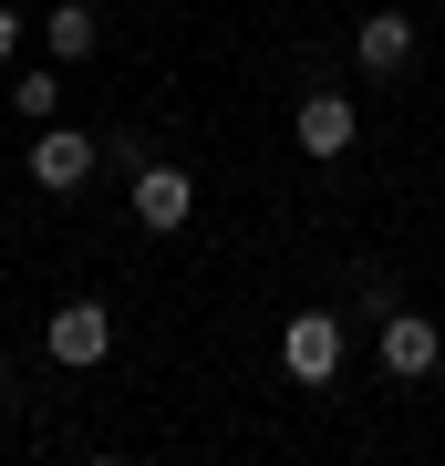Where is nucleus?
Listing matches in <instances>:
<instances>
[{
  "label": "nucleus",
  "instance_id": "obj_2",
  "mask_svg": "<svg viewBox=\"0 0 445 466\" xmlns=\"http://www.w3.org/2000/svg\"><path fill=\"white\" fill-rule=\"evenodd\" d=\"M280 363H290V383H331L342 373V311H290Z\"/></svg>",
  "mask_w": 445,
  "mask_h": 466
},
{
  "label": "nucleus",
  "instance_id": "obj_4",
  "mask_svg": "<svg viewBox=\"0 0 445 466\" xmlns=\"http://www.w3.org/2000/svg\"><path fill=\"white\" fill-rule=\"evenodd\" d=\"M187 218H197V177L187 167H135V228H187Z\"/></svg>",
  "mask_w": 445,
  "mask_h": 466
},
{
  "label": "nucleus",
  "instance_id": "obj_1",
  "mask_svg": "<svg viewBox=\"0 0 445 466\" xmlns=\"http://www.w3.org/2000/svg\"><path fill=\"white\" fill-rule=\"evenodd\" d=\"M42 352L73 363V373H94L104 352H115V311H104V300H63V311L42 321Z\"/></svg>",
  "mask_w": 445,
  "mask_h": 466
},
{
  "label": "nucleus",
  "instance_id": "obj_6",
  "mask_svg": "<svg viewBox=\"0 0 445 466\" xmlns=\"http://www.w3.org/2000/svg\"><path fill=\"white\" fill-rule=\"evenodd\" d=\"M94 156H104L94 135H73V125H42V135H32V187H52V198H73V187L94 177Z\"/></svg>",
  "mask_w": 445,
  "mask_h": 466
},
{
  "label": "nucleus",
  "instance_id": "obj_5",
  "mask_svg": "<svg viewBox=\"0 0 445 466\" xmlns=\"http://www.w3.org/2000/svg\"><path fill=\"white\" fill-rule=\"evenodd\" d=\"M352 135H363V115H352L342 94H300V115H290V146H300V156L331 167V156H352Z\"/></svg>",
  "mask_w": 445,
  "mask_h": 466
},
{
  "label": "nucleus",
  "instance_id": "obj_10",
  "mask_svg": "<svg viewBox=\"0 0 445 466\" xmlns=\"http://www.w3.org/2000/svg\"><path fill=\"white\" fill-rule=\"evenodd\" d=\"M11 52H21V21H11V11H0V63H11Z\"/></svg>",
  "mask_w": 445,
  "mask_h": 466
},
{
  "label": "nucleus",
  "instance_id": "obj_8",
  "mask_svg": "<svg viewBox=\"0 0 445 466\" xmlns=\"http://www.w3.org/2000/svg\"><path fill=\"white\" fill-rule=\"evenodd\" d=\"M11 104H21V125H52L63 115V73H11Z\"/></svg>",
  "mask_w": 445,
  "mask_h": 466
},
{
  "label": "nucleus",
  "instance_id": "obj_7",
  "mask_svg": "<svg viewBox=\"0 0 445 466\" xmlns=\"http://www.w3.org/2000/svg\"><path fill=\"white\" fill-rule=\"evenodd\" d=\"M352 63H363V73H414V21L404 11H373L363 32H352Z\"/></svg>",
  "mask_w": 445,
  "mask_h": 466
},
{
  "label": "nucleus",
  "instance_id": "obj_3",
  "mask_svg": "<svg viewBox=\"0 0 445 466\" xmlns=\"http://www.w3.org/2000/svg\"><path fill=\"white\" fill-rule=\"evenodd\" d=\"M435 363H445V332H435L425 311H404V300H394V311H383V373H394V383H425Z\"/></svg>",
  "mask_w": 445,
  "mask_h": 466
},
{
  "label": "nucleus",
  "instance_id": "obj_9",
  "mask_svg": "<svg viewBox=\"0 0 445 466\" xmlns=\"http://www.w3.org/2000/svg\"><path fill=\"white\" fill-rule=\"evenodd\" d=\"M42 42L63 52V63H83V52H94V11H83V0H63V11L42 21Z\"/></svg>",
  "mask_w": 445,
  "mask_h": 466
}]
</instances>
